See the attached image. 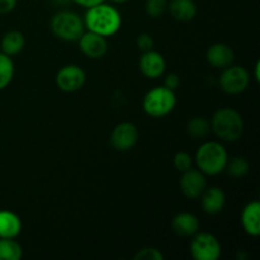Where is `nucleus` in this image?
<instances>
[{
	"label": "nucleus",
	"mask_w": 260,
	"mask_h": 260,
	"mask_svg": "<svg viewBox=\"0 0 260 260\" xmlns=\"http://www.w3.org/2000/svg\"><path fill=\"white\" fill-rule=\"evenodd\" d=\"M112 2L118 3V4H121V3H126V2H128V0H112Z\"/></svg>",
	"instance_id": "2f4dec72"
},
{
	"label": "nucleus",
	"mask_w": 260,
	"mask_h": 260,
	"mask_svg": "<svg viewBox=\"0 0 260 260\" xmlns=\"http://www.w3.org/2000/svg\"><path fill=\"white\" fill-rule=\"evenodd\" d=\"M84 20L80 15L70 10L56 13L51 19V30L57 38L62 41H78L84 33Z\"/></svg>",
	"instance_id": "39448f33"
},
{
	"label": "nucleus",
	"mask_w": 260,
	"mask_h": 260,
	"mask_svg": "<svg viewBox=\"0 0 260 260\" xmlns=\"http://www.w3.org/2000/svg\"><path fill=\"white\" fill-rule=\"evenodd\" d=\"M221 244L215 235L200 233L193 235L190 241V254L194 260H217L221 256Z\"/></svg>",
	"instance_id": "0eeeda50"
},
{
	"label": "nucleus",
	"mask_w": 260,
	"mask_h": 260,
	"mask_svg": "<svg viewBox=\"0 0 260 260\" xmlns=\"http://www.w3.org/2000/svg\"><path fill=\"white\" fill-rule=\"evenodd\" d=\"M22 256V246L17 240L9 238H0V260H20Z\"/></svg>",
	"instance_id": "aec40b11"
},
{
	"label": "nucleus",
	"mask_w": 260,
	"mask_h": 260,
	"mask_svg": "<svg viewBox=\"0 0 260 260\" xmlns=\"http://www.w3.org/2000/svg\"><path fill=\"white\" fill-rule=\"evenodd\" d=\"M179 84H180L179 76L174 73L168 74L167 78H165V80H164V86H167L168 89H170V90H173V91L177 90L178 86H179Z\"/></svg>",
	"instance_id": "cd10ccee"
},
{
	"label": "nucleus",
	"mask_w": 260,
	"mask_h": 260,
	"mask_svg": "<svg viewBox=\"0 0 260 260\" xmlns=\"http://www.w3.org/2000/svg\"><path fill=\"white\" fill-rule=\"evenodd\" d=\"M173 164H174V168L179 173L185 172V170L190 169L193 165V157L190 156L188 152L179 151L174 155V159H173Z\"/></svg>",
	"instance_id": "393cba45"
},
{
	"label": "nucleus",
	"mask_w": 260,
	"mask_h": 260,
	"mask_svg": "<svg viewBox=\"0 0 260 260\" xmlns=\"http://www.w3.org/2000/svg\"><path fill=\"white\" fill-rule=\"evenodd\" d=\"M74 3H76L78 5H81V7L90 8L94 7V5L99 4V3H103L104 0H73Z\"/></svg>",
	"instance_id": "c756f323"
},
{
	"label": "nucleus",
	"mask_w": 260,
	"mask_h": 260,
	"mask_svg": "<svg viewBox=\"0 0 260 260\" xmlns=\"http://www.w3.org/2000/svg\"><path fill=\"white\" fill-rule=\"evenodd\" d=\"M17 7V0H0V14H8Z\"/></svg>",
	"instance_id": "c85d7f7f"
},
{
	"label": "nucleus",
	"mask_w": 260,
	"mask_h": 260,
	"mask_svg": "<svg viewBox=\"0 0 260 260\" xmlns=\"http://www.w3.org/2000/svg\"><path fill=\"white\" fill-rule=\"evenodd\" d=\"M177 104L175 91L170 90L167 86H156L147 91L142 101V108L147 116L152 118H161L172 113Z\"/></svg>",
	"instance_id": "20e7f679"
},
{
	"label": "nucleus",
	"mask_w": 260,
	"mask_h": 260,
	"mask_svg": "<svg viewBox=\"0 0 260 260\" xmlns=\"http://www.w3.org/2000/svg\"><path fill=\"white\" fill-rule=\"evenodd\" d=\"M250 165H249L248 160L244 157L236 156L233 159H229L228 164H226L225 170L229 173V175L234 178H243L244 175L248 174Z\"/></svg>",
	"instance_id": "5701e85b"
},
{
	"label": "nucleus",
	"mask_w": 260,
	"mask_h": 260,
	"mask_svg": "<svg viewBox=\"0 0 260 260\" xmlns=\"http://www.w3.org/2000/svg\"><path fill=\"white\" fill-rule=\"evenodd\" d=\"M15 68L12 57L0 52V90H4L14 78Z\"/></svg>",
	"instance_id": "4be33fe9"
},
{
	"label": "nucleus",
	"mask_w": 260,
	"mask_h": 260,
	"mask_svg": "<svg viewBox=\"0 0 260 260\" xmlns=\"http://www.w3.org/2000/svg\"><path fill=\"white\" fill-rule=\"evenodd\" d=\"M250 83V76L248 70L243 66L233 65L223 69L220 76V86L222 91L229 95H238L248 89Z\"/></svg>",
	"instance_id": "423d86ee"
},
{
	"label": "nucleus",
	"mask_w": 260,
	"mask_h": 260,
	"mask_svg": "<svg viewBox=\"0 0 260 260\" xmlns=\"http://www.w3.org/2000/svg\"><path fill=\"white\" fill-rule=\"evenodd\" d=\"M25 46V37L19 30H9L5 33L0 42L2 52L8 56H15L22 52Z\"/></svg>",
	"instance_id": "6ab92c4d"
},
{
	"label": "nucleus",
	"mask_w": 260,
	"mask_h": 260,
	"mask_svg": "<svg viewBox=\"0 0 260 260\" xmlns=\"http://www.w3.org/2000/svg\"><path fill=\"white\" fill-rule=\"evenodd\" d=\"M179 187L185 197L189 200H197L207 187L206 175L200 169L190 168L182 173V177L179 179Z\"/></svg>",
	"instance_id": "9d476101"
},
{
	"label": "nucleus",
	"mask_w": 260,
	"mask_h": 260,
	"mask_svg": "<svg viewBox=\"0 0 260 260\" xmlns=\"http://www.w3.org/2000/svg\"><path fill=\"white\" fill-rule=\"evenodd\" d=\"M211 131L222 141H238L244 132V119L236 109L225 107L213 113L211 118Z\"/></svg>",
	"instance_id": "7ed1b4c3"
},
{
	"label": "nucleus",
	"mask_w": 260,
	"mask_h": 260,
	"mask_svg": "<svg viewBox=\"0 0 260 260\" xmlns=\"http://www.w3.org/2000/svg\"><path fill=\"white\" fill-rule=\"evenodd\" d=\"M22 231V221L17 213L0 210V238L15 239Z\"/></svg>",
	"instance_id": "a211bd4d"
},
{
	"label": "nucleus",
	"mask_w": 260,
	"mask_h": 260,
	"mask_svg": "<svg viewBox=\"0 0 260 260\" xmlns=\"http://www.w3.org/2000/svg\"><path fill=\"white\" fill-rule=\"evenodd\" d=\"M187 132L193 139H205L211 132V123L205 117H193L187 123Z\"/></svg>",
	"instance_id": "412c9836"
},
{
	"label": "nucleus",
	"mask_w": 260,
	"mask_h": 260,
	"mask_svg": "<svg viewBox=\"0 0 260 260\" xmlns=\"http://www.w3.org/2000/svg\"><path fill=\"white\" fill-rule=\"evenodd\" d=\"M139 141V129L131 122L117 124L111 135V145L117 151H129Z\"/></svg>",
	"instance_id": "1a4fd4ad"
},
{
	"label": "nucleus",
	"mask_w": 260,
	"mask_h": 260,
	"mask_svg": "<svg viewBox=\"0 0 260 260\" xmlns=\"http://www.w3.org/2000/svg\"><path fill=\"white\" fill-rule=\"evenodd\" d=\"M136 45L142 52L152 50V47H154V38L149 33H140L136 38Z\"/></svg>",
	"instance_id": "bb28decb"
},
{
	"label": "nucleus",
	"mask_w": 260,
	"mask_h": 260,
	"mask_svg": "<svg viewBox=\"0 0 260 260\" xmlns=\"http://www.w3.org/2000/svg\"><path fill=\"white\" fill-rule=\"evenodd\" d=\"M241 226L244 231L250 236L260 235V203L251 201L244 207L241 212Z\"/></svg>",
	"instance_id": "2eb2a0df"
},
{
	"label": "nucleus",
	"mask_w": 260,
	"mask_h": 260,
	"mask_svg": "<svg viewBox=\"0 0 260 260\" xmlns=\"http://www.w3.org/2000/svg\"><path fill=\"white\" fill-rule=\"evenodd\" d=\"M135 260H164V255L159 249L149 246L137 251Z\"/></svg>",
	"instance_id": "a878e982"
},
{
	"label": "nucleus",
	"mask_w": 260,
	"mask_h": 260,
	"mask_svg": "<svg viewBox=\"0 0 260 260\" xmlns=\"http://www.w3.org/2000/svg\"><path fill=\"white\" fill-rule=\"evenodd\" d=\"M172 229L177 235L189 238L200 231V221H198L197 216H194L193 213H178L177 216L173 217Z\"/></svg>",
	"instance_id": "dca6fc26"
},
{
	"label": "nucleus",
	"mask_w": 260,
	"mask_h": 260,
	"mask_svg": "<svg viewBox=\"0 0 260 260\" xmlns=\"http://www.w3.org/2000/svg\"><path fill=\"white\" fill-rule=\"evenodd\" d=\"M168 0H146L145 12L151 18H160L168 10Z\"/></svg>",
	"instance_id": "b1692460"
},
{
	"label": "nucleus",
	"mask_w": 260,
	"mask_h": 260,
	"mask_svg": "<svg viewBox=\"0 0 260 260\" xmlns=\"http://www.w3.org/2000/svg\"><path fill=\"white\" fill-rule=\"evenodd\" d=\"M78 41L81 52H83L86 57L93 58V60L102 58L106 55L107 51H108V42H107V38L98 35V33L88 30V32H84Z\"/></svg>",
	"instance_id": "9b49d317"
},
{
	"label": "nucleus",
	"mask_w": 260,
	"mask_h": 260,
	"mask_svg": "<svg viewBox=\"0 0 260 260\" xmlns=\"http://www.w3.org/2000/svg\"><path fill=\"white\" fill-rule=\"evenodd\" d=\"M254 69H255V73H254V78H255V80L259 83V81H260V74H259V71H260V62H259V61L255 63V68H254Z\"/></svg>",
	"instance_id": "7c9ffc66"
},
{
	"label": "nucleus",
	"mask_w": 260,
	"mask_h": 260,
	"mask_svg": "<svg viewBox=\"0 0 260 260\" xmlns=\"http://www.w3.org/2000/svg\"><path fill=\"white\" fill-rule=\"evenodd\" d=\"M86 80L85 71L78 65H65L56 74V85L65 93L80 90Z\"/></svg>",
	"instance_id": "6e6552de"
},
{
	"label": "nucleus",
	"mask_w": 260,
	"mask_h": 260,
	"mask_svg": "<svg viewBox=\"0 0 260 260\" xmlns=\"http://www.w3.org/2000/svg\"><path fill=\"white\" fill-rule=\"evenodd\" d=\"M139 68L142 75L149 79H157L165 73L167 62L164 56L154 50H149L142 52L139 61Z\"/></svg>",
	"instance_id": "f8f14e48"
},
{
	"label": "nucleus",
	"mask_w": 260,
	"mask_h": 260,
	"mask_svg": "<svg viewBox=\"0 0 260 260\" xmlns=\"http://www.w3.org/2000/svg\"><path fill=\"white\" fill-rule=\"evenodd\" d=\"M86 9L83 20L88 30L103 37H109L118 32L122 25V17L118 9L104 2Z\"/></svg>",
	"instance_id": "f257e3e1"
},
{
	"label": "nucleus",
	"mask_w": 260,
	"mask_h": 260,
	"mask_svg": "<svg viewBox=\"0 0 260 260\" xmlns=\"http://www.w3.org/2000/svg\"><path fill=\"white\" fill-rule=\"evenodd\" d=\"M206 60L212 68L223 70L234 62V51L226 43H213L206 52Z\"/></svg>",
	"instance_id": "ddd939ff"
},
{
	"label": "nucleus",
	"mask_w": 260,
	"mask_h": 260,
	"mask_svg": "<svg viewBox=\"0 0 260 260\" xmlns=\"http://www.w3.org/2000/svg\"><path fill=\"white\" fill-rule=\"evenodd\" d=\"M200 198L203 212L207 215H217L226 205L225 192L218 187H206Z\"/></svg>",
	"instance_id": "4468645a"
},
{
	"label": "nucleus",
	"mask_w": 260,
	"mask_h": 260,
	"mask_svg": "<svg viewBox=\"0 0 260 260\" xmlns=\"http://www.w3.org/2000/svg\"><path fill=\"white\" fill-rule=\"evenodd\" d=\"M194 161L205 175H218L225 172L229 161L228 150L217 141H206L198 147Z\"/></svg>",
	"instance_id": "f03ea898"
},
{
	"label": "nucleus",
	"mask_w": 260,
	"mask_h": 260,
	"mask_svg": "<svg viewBox=\"0 0 260 260\" xmlns=\"http://www.w3.org/2000/svg\"><path fill=\"white\" fill-rule=\"evenodd\" d=\"M168 10L173 19L178 22H190L198 12L194 0H172L168 4Z\"/></svg>",
	"instance_id": "f3484780"
}]
</instances>
